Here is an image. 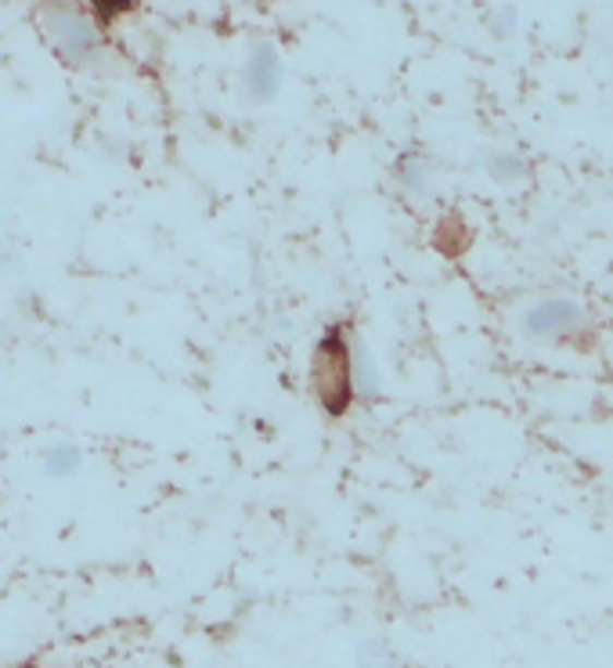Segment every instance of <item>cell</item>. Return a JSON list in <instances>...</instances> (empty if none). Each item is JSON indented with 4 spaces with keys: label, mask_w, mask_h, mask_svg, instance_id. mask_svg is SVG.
Segmentation results:
<instances>
[{
    "label": "cell",
    "mask_w": 613,
    "mask_h": 668,
    "mask_svg": "<svg viewBox=\"0 0 613 668\" xmlns=\"http://www.w3.org/2000/svg\"><path fill=\"white\" fill-rule=\"evenodd\" d=\"M353 325L347 319L328 322L317 333L311 347V366H306V383H311L314 405L328 419H344L358 405V383H353Z\"/></svg>",
    "instance_id": "cell-1"
},
{
    "label": "cell",
    "mask_w": 613,
    "mask_h": 668,
    "mask_svg": "<svg viewBox=\"0 0 613 668\" xmlns=\"http://www.w3.org/2000/svg\"><path fill=\"white\" fill-rule=\"evenodd\" d=\"M40 22H44V37L51 40V48L62 55L69 65L84 69L105 55L101 22L94 19L91 11L73 4V0H47Z\"/></svg>",
    "instance_id": "cell-2"
},
{
    "label": "cell",
    "mask_w": 613,
    "mask_h": 668,
    "mask_svg": "<svg viewBox=\"0 0 613 668\" xmlns=\"http://www.w3.org/2000/svg\"><path fill=\"white\" fill-rule=\"evenodd\" d=\"M520 333L545 347L581 344L592 333V314L570 297H541L520 314Z\"/></svg>",
    "instance_id": "cell-3"
},
{
    "label": "cell",
    "mask_w": 613,
    "mask_h": 668,
    "mask_svg": "<svg viewBox=\"0 0 613 668\" xmlns=\"http://www.w3.org/2000/svg\"><path fill=\"white\" fill-rule=\"evenodd\" d=\"M242 87L250 102L267 105L286 87V58H281L275 40H253L242 62Z\"/></svg>",
    "instance_id": "cell-4"
},
{
    "label": "cell",
    "mask_w": 613,
    "mask_h": 668,
    "mask_svg": "<svg viewBox=\"0 0 613 668\" xmlns=\"http://www.w3.org/2000/svg\"><path fill=\"white\" fill-rule=\"evenodd\" d=\"M394 181L400 184V192L408 195H426L430 181H433V163L422 148H400L394 159Z\"/></svg>",
    "instance_id": "cell-5"
},
{
    "label": "cell",
    "mask_w": 613,
    "mask_h": 668,
    "mask_svg": "<svg viewBox=\"0 0 613 668\" xmlns=\"http://www.w3.org/2000/svg\"><path fill=\"white\" fill-rule=\"evenodd\" d=\"M433 250H437L441 257H447V261H458V257L469 253V246H473V228L466 225L462 214H444L437 225H433Z\"/></svg>",
    "instance_id": "cell-6"
},
{
    "label": "cell",
    "mask_w": 613,
    "mask_h": 668,
    "mask_svg": "<svg viewBox=\"0 0 613 668\" xmlns=\"http://www.w3.org/2000/svg\"><path fill=\"white\" fill-rule=\"evenodd\" d=\"M353 383H358V402L364 405H375L383 397V372L375 366L372 350L364 347L361 339H358V347H353Z\"/></svg>",
    "instance_id": "cell-7"
},
{
    "label": "cell",
    "mask_w": 613,
    "mask_h": 668,
    "mask_svg": "<svg viewBox=\"0 0 613 668\" xmlns=\"http://www.w3.org/2000/svg\"><path fill=\"white\" fill-rule=\"evenodd\" d=\"M483 167H488V178L494 184H502V189H513V184H520L527 178V159L520 152H488V159H483Z\"/></svg>",
    "instance_id": "cell-8"
},
{
    "label": "cell",
    "mask_w": 613,
    "mask_h": 668,
    "mask_svg": "<svg viewBox=\"0 0 613 668\" xmlns=\"http://www.w3.org/2000/svg\"><path fill=\"white\" fill-rule=\"evenodd\" d=\"M80 466H84V452L76 449V444H51V449L44 452V474L47 477H55V480H65V477H73Z\"/></svg>",
    "instance_id": "cell-9"
},
{
    "label": "cell",
    "mask_w": 613,
    "mask_h": 668,
    "mask_svg": "<svg viewBox=\"0 0 613 668\" xmlns=\"http://www.w3.org/2000/svg\"><path fill=\"white\" fill-rule=\"evenodd\" d=\"M353 665H358V668H400L397 654L380 640L358 643V651H353Z\"/></svg>",
    "instance_id": "cell-10"
},
{
    "label": "cell",
    "mask_w": 613,
    "mask_h": 668,
    "mask_svg": "<svg viewBox=\"0 0 613 668\" xmlns=\"http://www.w3.org/2000/svg\"><path fill=\"white\" fill-rule=\"evenodd\" d=\"M520 33V8L516 4H502L491 15V37L494 40H513Z\"/></svg>",
    "instance_id": "cell-11"
},
{
    "label": "cell",
    "mask_w": 613,
    "mask_h": 668,
    "mask_svg": "<svg viewBox=\"0 0 613 668\" xmlns=\"http://www.w3.org/2000/svg\"><path fill=\"white\" fill-rule=\"evenodd\" d=\"M87 8L101 26H109V22L131 15V11L137 8V0H87Z\"/></svg>",
    "instance_id": "cell-12"
},
{
    "label": "cell",
    "mask_w": 613,
    "mask_h": 668,
    "mask_svg": "<svg viewBox=\"0 0 613 668\" xmlns=\"http://www.w3.org/2000/svg\"><path fill=\"white\" fill-rule=\"evenodd\" d=\"M8 455V441H4V433H0V460Z\"/></svg>",
    "instance_id": "cell-13"
}]
</instances>
